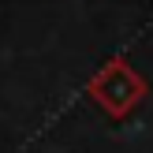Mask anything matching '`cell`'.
I'll return each instance as SVG.
<instances>
[{"label": "cell", "instance_id": "obj_1", "mask_svg": "<svg viewBox=\"0 0 153 153\" xmlns=\"http://www.w3.org/2000/svg\"><path fill=\"white\" fill-rule=\"evenodd\" d=\"M90 94H94V101L101 105L108 116H123V112H131L134 105L142 101L146 82H142L123 60H112V64H105L101 71H97V79L90 82Z\"/></svg>", "mask_w": 153, "mask_h": 153}]
</instances>
